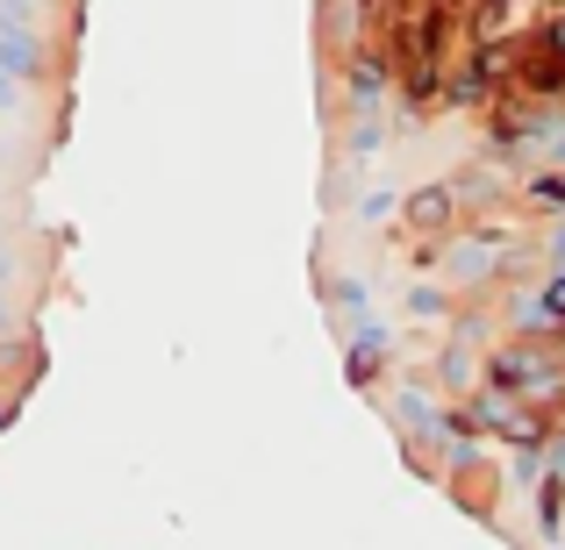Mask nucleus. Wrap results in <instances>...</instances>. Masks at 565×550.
Instances as JSON below:
<instances>
[{
  "instance_id": "20e7f679",
  "label": "nucleus",
  "mask_w": 565,
  "mask_h": 550,
  "mask_svg": "<svg viewBox=\"0 0 565 550\" xmlns=\"http://www.w3.org/2000/svg\"><path fill=\"white\" fill-rule=\"evenodd\" d=\"M0 429H8V408H0Z\"/></svg>"
},
{
  "instance_id": "f03ea898",
  "label": "nucleus",
  "mask_w": 565,
  "mask_h": 550,
  "mask_svg": "<svg viewBox=\"0 0 565 550\" xmlns=\"http://www.w3.org/2000/svg\"><path fill=\"white\" fill-rule=\"evenodd\" d=\"M14 100H22V94H14V79L0 72V115H14Z\"/></svg>"
},
{
  "instance_id": "7ed1b4c3",
  "label": "nucleus",
  "mask_w": 565,
  "mask_h": 550,
  "mask_svg": "<svg viewBox=\"0 0 565 550\" xmlns=\"http://www.w3.org/2000/svg\"><path fill=\"white\" fill-rule=\"evenodd\" d=\"M0 336H8V301H0Z\"/></svg>"
},
{
  "instance_id": "f257e3e1",
  "label": "nucleus",
  "mask_w": 565,
  "mask_h": 550,
  "mask_svg": "<svg viewBox=\"0 0 565 550\" xmlns=\"http://www.w3.org/2000/svg\"><path fill=\"white\" fill-rule=\"evenodd\" d=\"M36 65H43V51L22 22V0H8V8H0V72H8V79H36Z\"/></svg>"
}]
</instances>
